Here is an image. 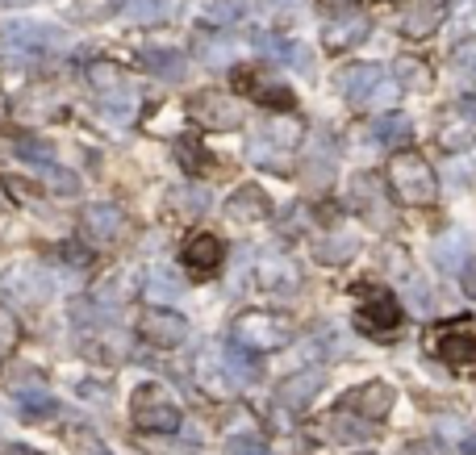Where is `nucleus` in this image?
Listing matches in <instances>:
<instances>
[{"label":"nucleus","instance_id":"6","mask_svg":"<svg viewBox=\"0 0 476 455\" xmlns=\"http://www.w3.org/2000/svg\"><path fill=\"white\" fill-rule=\"evenodd\" d=\"M464 280H468V289L476 293V267H468V276H464Z\"/></svg>","mask_w":476,"mask_h":455},{"label":"nucleus","instance_id":"4","mask_svg":"<svg viewBox=\"0 0 476 455\" xmlns=\"http://www.w3.org/2000/svg\"><path fill=\"white\" fill-rule=\"evenodd\" d=\"M184 264L196 267V276H209L213 267L222 264V243L213 235H193L188 247H184Z\"/></svg>","mask_w":476,"mask_h":455},{"label":"nucleus","instance_id":"5","mask_svg":"<svg viewBox=\"0 0 476 455\" xmlns=\"http://www.w3.org/2000/svg\"><path fill=\"white\" fill-rule=\"evenodd\" d=\"M234 451L238 455H268L264 447H251V443H234Z\"/></svg>","mask_w":476,"mask_h":455},{"label":"nucleus","instance_id":"1","mask_svg":"<svg viewBox=\"0 0 476 455\" xmlns=\"http://www.w3.org/2000/svg\"><path fill=\"white\" fill-rule=\"evenodd\" d=\"M356 326L368 338H393L397 326H402V305L388 289H364L356 305Z\"/></svg>","mask_w":476,"mask_h":455},{"label":"nucleus","instance_id":"2","mask_svg":"<svg viewBox=\"0 0 476 455\" xmlns=\"http://www.w3.org/2000/svg\"><path fill=\"white\" fill-rule=\"evenodd\" d=\"M431 351L451 367H472L476 364V322L460 318V322L439 326V335L431 338Z\"/></svg>","mask_w":476,"mask_h":455},{"label":"nucleus","instance_id":"7","mask_svg":"<svg viewBox=\"0 0 476 455\" xmlns=\"http://www.w3.org/2000/svg\"><path fill=\"white\" fill-rule=\"evenodd\" d=\"M464 455H476V439H468V443H464Z\"/></svg>","mask_w":476,"mask_h":455},{"label":"nucleus","instance_id":"3","mask_svg":"<svg viewBox=\"0 0 476 455\" xmlns=\"http://www.w3.org/2000/svg\"><path fill=\"white\" fill-rule=\"evenodd\" d=\"M393 189H397V197H402V201L431 205V201H434L431 167L418 159V155H402V159H393Z\"/></svg>","mask_w":476,"mask_h":455}]
</instances>
